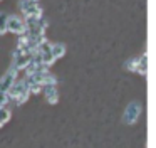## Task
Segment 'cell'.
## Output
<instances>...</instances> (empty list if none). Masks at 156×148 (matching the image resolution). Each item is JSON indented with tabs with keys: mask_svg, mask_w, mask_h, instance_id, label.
Instances as JSON below:
<instances>
[{
	"mask_svg": "<svg viewBox=\"0 0 156 148\" xmlns=\"http://www.w3.org/2000/svg\"><path fill=\"white\" fill-rule=\"evenodd\" d=\"M124 67L128 71H131V72H136V71H138V57H136V59H129L128 62L124 64Z\"/></svg>",
	"mask_w": 156,
	"mask_h": 148,
	"instance_id": "5bb4252c",
	"label": "cell"
},
{
	"mask_svg": "<svg viewBox=\"0 0 156 148\" xmlns=\"http://www.w3.org/2000/svg\"><path fill=\"white\" fill-rule=\"evenodd\" d=\"M15 79H17V71L14 67H10L4 76L0 77V93H7L10 89V86L15 83Z\"/></svg>",
	"mask_w": 156,
	"mask_h": 148,
	"instance_id": "52a82bcc",
	"label": "cell"
},
{
	"mask_svg": "<svg viewBox=\"0 0 156 148\" xmlns=\"http://www.w3.org/2000/svg\"><path fill=\"white\" fill-rule=\"evenodd\" d=\"M25 34L29 37H45L47 22L42 17H25Z\"/></svg>",
	"mask_w": 156,
	"mask_h": 148,
	"instance_id": "6da1fadb",
	"label": "cell"
},
{
	"mask_svg": "<svg viewBox=\"0 0 156 148\" xmlns=\"http://www.w3.org/2000/svg\"><path fill=\"white\" fill-rule=\"evenodd\" d=\"M34 2H37V0H34Z\"/></svg>",
	"mask_w": 156,
	"mask_h": 148,
	"instance_id": "2e32d148",
	"label": "cell"
},
{
	"mask_svg": "<svg viewBox=\"0 0 156 148\" xmlns=\"http://www.w3.org/2000/svg\"><path fill=\"white\" fill-rule=\"evenodd\" d=\"M9 99H10V98H9L7 93H0V108H4L5 104L9 103Z\"/></svg>",
	"mask_w": 156,
	"mask_h": 148,
	"instance_id": "9a60e30c",
	"label": "cell"
},
{
	"mask_svg": "<svg viewBox=\"0 0 156 148\" xmlns=\"http://www.w3.org/2000/svg\"><path fill=\"white\" fill-rule=\"evenodd\" d=\"M37 50L41 52V57H42V64H44L45 67L52 66L54 64V56H52V50H51V44H49L47 39H44L41 44H39Z\"/></svg>",
	"mask_w": 156,
	"mask_h": 148,
	"instance_id": "277c9868",
	"label": "cell"
},
{
	"mask_svg": "<svg viewBox=\"0 0 156 148\" xmlns=\"http://www.w3.org/2000/svg\"><path fill=\"white\" fill-rule=\"evenodd\" d=\"M19 7L25 17H42V7L34 0H20Z\"/></svg>",
	"mask_w": 156,
	"mask_h": 148,
	"instance_id": "3957f363",
	"label": "cell"
},
{
	"mask_svg": "<svg viewBox=\"0 0 156 148\" xmlns=\"http://www.w3.org/2000/svg\"><path fill=\"white\" fill-rule=\"evenodd\" d=\"M51 50H52V56L54 59H59L66 54V46L64 44H51Z\"/></svg>",
	"mask_w": 156,
	"mask_h": 148,
	"instance_id": "30bf717a",
	"label": "cell"
},
{
	"mask_svg": "<svg viewBox=\"0 0 156 148\" xmlns=\"http://www.w3.org/2000/svg\"><path fill=\"white\" fill-rule=\"evenodd\" d=\"M30 56H32V52H24V50H20V49H15L14 56H12V66L10 67H14L17 72L22 69H25V67L29 66Z\"/></svg>",
	"mask_w": 156,
	"mask_h": 148,
	"instance_id": "7a4b0ae2",
	"label": "cell"
},
{
	"mask_svg": "<svg viewBox=\"0 0 156 148\" xmlns=\"http://www.w3.org/2000/svg\"><path fill=\"white\" fill-rule=\"evenodd\" d=\"M29 96H30V93H29V87H24V89L20 91V94L15 98V99H17V104H24L25 101L29 99Z\"/></svg>",
	"mask_w": 156,
	"mask_h": 148,
	"instance_id": "4fadbf2b",
	"label": "cell"
},
{
	"mask_svg": "<svg viewBox=\"0 0 156 148\" xmlns=\"http://www.w3.org/2000/svg\"><path fill=\"white\" fill-rule=\"evenodd\" d=\"M7 30L12 34H17V35H22V34H25V22L17 15H10L7 19Z\"/></svg>",
	"mask_w": 156,
	"mask_h": 148,
	"instance_id": "8992f818",
	"label": "cell"
},
{
	"mask_svg": "<svg viewBox=\"0 0 156 148\" xmlns=\"http://www.w3.org/2000/svg\"><path fill=\"white\" fill-rule=\"evenodd\" d=\"M10 118H12V113H10V109H7V108H0V128L4 126L5 123H9L10 121Z\"/></svg>",
	"mask_w": 156,
	"mask_h": 148,
	"instance_id": "8fae6325",
	"label": "cell"
},
{
	"mask_svg": "<svg viewBox=\"0 0 156 148\" xmlns=\"http://www.w3.org/2000/svg\"><path fill=\"white\" fill-rule=\"evenodd\" d=\"M7 19L9 15L5 12H0V35H4L7 32Z\"/></svg>",
	"mask_w": 156,
	"mask_h": 148,
	"instance_id": "7c38bea8",
	"label": "cell"
},
{
	"mask_svg": "<svg viewBox=\"0 0 156 148\" xmlns=\"http://www.w3.org/2000/svg\"><path fill=\"white\" fill-rule=\"evenodd\" d=\"M146 59H148L146 54L138 57V71H136V74H139V76H146V71H148V61Z\"/></svg>",
	"mask_w": 156,
	"mask_h": 148,
	"instance_id": "9c48e42d",
	"label": "cell"
},
{
	"mask_svg": "<svg viewBox=\"0 0 156 148\" xmlns=\"http://www.w3.org/2000/svg\"><path fill=\"white\" fill-rule=\"evenodd\" d=\"M42 91H44L45 101L49 104H57L59 101V91L55 87V84H47V86H42Z\"/></svg>",
	"mask_w": 156,
	"mask_h": 148,
	"instance_id": "ba28073f",
	"label": "cell"
},
{
	"mask_svg": "<svg viewBox=\"0 0 156 148\" xmlns=\"http://www.w3.org/2000/svg\"><path fill=\"white\" fill-rule=\"evenodd\" d=\"M139 114H141V106H139L138 103H129L128 108L124 109V116H122V120H124L126 124H134L136 121H138Z\"/></svg>",
	"mask_w": 156,
	"mask_h": 148,
	"instance_id": "5b68a950",
	"label": "cell"
}]
</instances>
